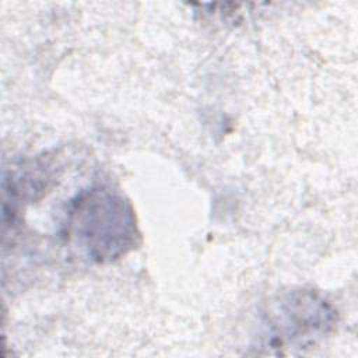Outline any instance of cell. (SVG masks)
Returning a JSON list of instances; mask_svg holds the SVG:
<instances>
[{"label":"cell","instance_id":"1","mask_svg":"<svg viewBox=\"0 0 358 358\" xmlns=\"http://www.w3.org/2000/svg\"><path fill=\"white\" fill-rule=\"evenodd\" d=\"M66 235L91 262L105 264L127 255L140 232L130 201L109 187L96 186L70 200Z\"/></svg>","mask_w":358,"mask_h":358},{"label":"cell","instance_id":"2","mask_svg":"<svg viewBox=\"0 0 358 358\" xmlns=\"http://www.w3.org/2000/svg\"><path fill=\"white\" fill-rule=\"evenodd\" d=\"M337 312L319 292L284 291L260 312L255 336L259 354L287 355L316 345L333 330Z\"/></svg>","mask_w":358,"mask_h":358}]
</instances>
